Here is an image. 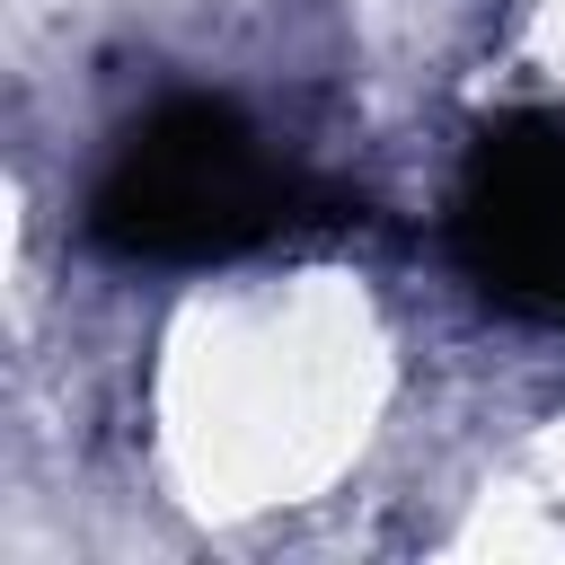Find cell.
Returning a JSON list of instances; mask_svg holds the SVG:
<instances>
[{
    "label": "cell",
    "mask_w": 565,
    "mask_h": 565,
    "mask_svg": "<svg viewBox=\"0 0 565 565\" xmlns=\"http://www.w3.org/2000/svg\"><path fill=\"white\" fill-rule=\"evenodd\" d=\"M318 221L309 177L230 106L168 97L150 106L88 194V238L124 265H230Z\"/></svg>",
    "instance_id": "obj_1"
},
{
    "label": "cell",
    "mask_w": 565,
    "mask_h": 565,
    "mask_svg": "<svg viewBox=\"0 0 565 565\" xmlns=\"http://www.w3.org/2000/svg\"><path fill=\"white\" fill-rule=\"evenodd\" d=\"M450 256L521 327H565V115H503L450 185Z\"/></svg>",
    "instance_id": "obj_2"
}]
</instances>
